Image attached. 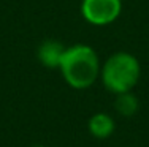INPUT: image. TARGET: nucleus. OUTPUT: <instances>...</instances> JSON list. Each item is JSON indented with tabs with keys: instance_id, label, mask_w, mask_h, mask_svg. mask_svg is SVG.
I'll return each instance as SVG.
<instances>
[{
	"instance_id": "nucleus-6",
	"label": "nucleus",
	"mask_w": 149,
	"mask_h": 147,
	"mask_svg": "<svg viewBox=\"0 0 149 147\" xmlns=\"http://www.w3.org/2000/svg\"><path fill=\"white\" fill-rule=\"evenodd\" d=\"M114 108L120 115H124V117H132L138 111V98L132 92L118 93L116 95V101H114Z\"/></svg>"
},
{
	"instance_id": "nucleus-4",
	"label": "nucleus",
	"mask_w": 149,
	"mask_h": 147,
	"mask_svg": "<svg viewBox=\"0 0 149 147\" xmlns=\"http://www.w3.org/2000/svg\"><path fill=\"white\" fill-rule=\"evenodd\" d=\"M65 46L56 40H46L38 48V60L43 63L46 68H59L62 55L65 52Z\"/></svg>"
},
{
	"instance_id": "nucleus-7",
	"label": "nucleus",
	"mask_w": 149,
	"mask_h": 147,
	"mask_svg": "<svg viewBox=\"0 0 149 147\" xmlns=\"http://www.w3.org/2000/svg\"><path fill=\"white\" fill-rule=\"evenodd\" d=\"M35 147H43V146H35Z\"/></svg>"
},
{
	"instance_id": "nucleus-1",
	"label": "nucleus",
	"mask_w": 149,
	"mask_h": 147,
	"mask_svg": "<svg viewBox=\"0 0 149 147\" xmlns=\"http://www.w3.org/2000/svg\"><path fill=\"white\" fill-rule=\"evenodd\" d=\"M59 70L63 79L73 89H87L100 76V59L87 44L67 48L62 55Z\"/></svg>"
},
{
	"instance_id": "nucleus-3",
	"label": "nucleus",
	"mask_w": 149,
	"mask_h": 147,
	"mask_svg": "<svg viewBox=\"0 0 149 147\" xmlns=\"http://www.w3.org/2000/svg\"><path fill=\"white\" fill-rule=\"evenodd\" d=\"M120 0H83L81 14L92 26H108L120 14Z\"/></svg>"
},
{
	"instance_id": "nucleus-2",
	"label": "nucleus",
	"mask_w": 149,
	"mask_h": 147,
	"mask_svg": "<svg viewBox=\"0 0 149 147\" xmlns=\"http://www.w3.org/2000/svg\"><path fill=\"white\" fill-rule=\"evenodd\" d=\"M140 62L135 55L125 51L109 55L100 70V76L106 90L113 93L132 92L140 79Z\"/></svg>"
},
{
	"instance_id": "nucleus-5",
	"label": "nucleus",
	"mask_w": 149,
	"mask_h": 147,
	"mask_svg": "<svg viewBox=\"0 0 149 147\" xmlns=\"http://www.w3.org/2000/svg\"><path fill=\"white\" fill-rule=\"evenodd\" d=\"M89 131L97 139H106L114 131V120L106 112H97L89 119Z\"/></svg>"
}]
</instances>
